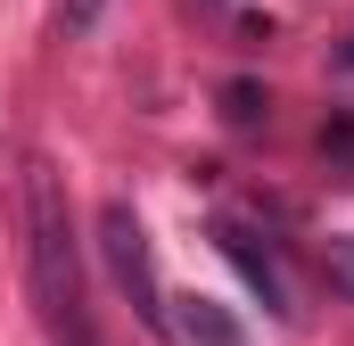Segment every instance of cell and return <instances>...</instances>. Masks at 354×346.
I'll return each instance as SVG.
<instances>
[{
    "label": "cell",
    "instance_id": "cell-6",
    "mask_svg": "<svg viewBox=\"0 0 354 346\" xmlns=\"http://www.w3.org/2000/svg\"><path fill=\"white\" fill-rule=\"evenodd\" d=\"M99 8H107V0H58V25H66V33H91Z\"/></svg>",
    "mask_w": 354,
    "mask_h": 346
},
{
    "label": "cell",
    "instance_id": "cell-1",
    "mask_svg": "<svg viewBox=\"0 0 354 346\" xmlns=\"http://www.w3.org/2000/svg\"><path fill=\"white\" fill-rule=\"evenodd\" d=\"M25 280H33V313H41L50 346H99V322L83 297V239H75L58 173L41 157L25 165Z\"/></svg>",
    "mask_w": 354,
    "mask_h": 346
},
{
    "label": "cell",
    "instance_id": "cell-8",
    "mask_svg": "<svg viewBox=\"0 0 354 346\" xmlns=\"http://www.w3.org/2000/svg\"><path fill=\"white\" fill-rule=\"evenodd\" d=\"M338 66H346V75H354V42H346V50H338Z\"/></svg>",
    "mask_w": 354,
    "mask_h": 346
},
{
    "label": "cell",
    "instance_id": "cell-2",
    "mask_svg": "<svg viewBox=\"0 0 354 346\" xmlns=\"http://www.w3.org/2000/svg\"><path fill=\"white\" fill-rule=\"evenodd\" d=\"M99 256H107L115 289L132 297V313H140V322H165V297H157V264H149V231H140L132 198H107V206H99Z\"/></svg>",
    "mask_w": 354,
    "mask_h": 346
},
{
    "label": "cell",
    "instance_id": "cell-5",
    "mask_svg": "<svg viewBox=\"0 0 354 346\" xmlns=\"http://www.w3.org/2000/svg\"><path fill=\"white\" fill-rule=\"evenodd\" d=\"M223 116H231V124H256V116H264V91H256V83H231V91H223Z\"/></svg>",
    "mask_w": 354,
    "mask_h": 346
},
{
    "label": "cell",
    "instance_id": "cell-7",
    "mask_svg": "<svg viewBox=\"0 0 354 346\" xmlns=\"http://www.w3.org/2000/svg\"><path fill=\"white\" fill-rule=\"evenodd\" d=\"M330 272H338V289L354 297V239H338V248H330Z\"/></svg>",
    "mask_w": 354,
    "mask_h": 346
},
{
    "label": "cell",
    "instance_id": "cell-4",
    "mask_svg": "<svg viewBox=\"0 0 354 346\" xmlns=\"http://www.w3.org/2000/svg\"><path fill=\"white\" fill-rule=\"evenodd\" d=\"M174 330H181L189 346H248V330H239L214 297H181V322H174Z\"/></svg>",
    "mask_w": 354,
    "mask_h": 346
},
{
    "label": "cell",
    "instance_id": "cell-3",
    "mask_svg": "<svg viewBox=\"0 0 354 346\" xmlns=\"http://www.w3.org/2000/svg\"><path fill=\"white\" fill-rule=\"evenodd\" d=\"M214 248L239 264V280L264 297V313H288V280H280V256H272V248H256V231H248V223H223V231H214Z\"/></svg>",
    "mask_w": 354,
    "mask_h": 346
}]
</instances>
